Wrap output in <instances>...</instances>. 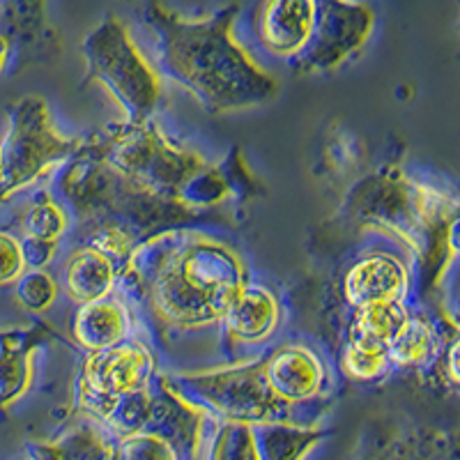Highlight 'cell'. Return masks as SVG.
Instances as JSON below:
<instances>
[{
  "instance_id": "cell-1",
  "label": "cell",
  "mask_w": 460,
  "mask_h": 460,
  "mask_svg": "<svg viewBox=\"0 0 460 460\" xmlns=\"http://www.w3.org/2000/svg\"><path fill=\"white\" fill-rule=\"evenodd\" d=\"M237 5L205 19H187L162 0H147L146 22L157 35L159 69L199 100L208 113L224 115L274 100L279 84L233 35Z\"/></svg>"
},
{
  "instance_id": "cell-2",
  "label": "cell",
  "mask_w": 460,
  "mask_h": 460,
  "mask_svg": "<svg viewBox=\"0 0 460 460\" xmlns=\"http://www.w3.org/2000/svg\"><path fill=\"white\" fill-rule=\"evenodd\" d=\"M118 281L146 297L159 320L199 330L221 323L246 272L230 246L191 230H168L134 249Z\"/></svg>"
},
{
  "instance_id": "cell-3",
  "label": "cell",
  "mask_w": 460,
  "mask_h": 460,
  "mask_svg": "<svg viewBox=\"0 0 460 460\" xmlns=\"http://www.w3.org/2000/svg\"><path fill=\"white\" fill-rule=\"evenodd\" d=\"M88 150L137 189L189 209L217 205L228 194L217 168H209L194 152L172 146L152 120L109 127L106 137Z\"/></svg>"
},
{
  "instance_id": "cell-4",
  "label": "cell",
  "mask_w": 460,
  "mask_h": 460,
  "mask_svg": "<svg viewBox=\"0 0 460 460\" xmlns=\"http://www.w3.org/2000/svg\"><path fill=\"white\" fill-rule=\"evenodd\" d=\"M168 387L189 405L233 424H295V408H288L272 394L262 373V357L244 364L212 371L162 373Z\"/></svg>"
},
{
  "instance_id": "cell-5",
  "label": "cell",
  "mask_w": 460,
  "mask_h": 460,
  "mask_svg": "<svg viewBox=\"0 0 460 460\" xmlns=\"http://www.w3.org/2000/svg\"><path fill=\"white\" fill-rule=\"evenodd\" d=\"M88 81H97L127 115L129 125L150 122L162 104V74L147 63L118 16H106L84 42Z\"/></svg>"
},
{
  "instance_id": "cell-6",
  "label": "cell",
  "mask_w": 460,
  "mask_h": 460,
  "mask_svg": "<svg viewBox=\"0 0 460 460\" xmlns=\"http://www.w3.org/2000/svg\"><path fill=\"white\" fill-rule=\"evenodd\" d=\"M84 143L63 138L51 125L47 102L28 94L10 113V129L3 138V180L0 199L35 182L63 159L74 157Z\"/></svg>"
},
{
  "instance_id": "cell-7",
  "label": "cell",
  "mask_w": 460,
  "mask_h": 460,
  "mask_svg": "<svg viewBox=\"0 0 460 460\" xmlns=\"http://www.w3.org/2000/svg\"><path fill=\"white\" fill-rule=\"evenodd\" d=\"M315 26L309 44L299 53V72H327L364 47L373 31V10L352 0H315Z\"/></svg>"
},
{
  "instance_id": "cell-8",
  "label": "cell",
  "mask_w": 460,
  "mask_h": 460,
  "mask_svg": "<svg viewBox=\"0 0 460 460\" xmlns=\"http://www.w3.org/2000/svg\"><path fill=\"white\" fill-rule=\"evenodd\" d=\"M155 377H157V364L147 345L127 339L106 350L88 352L79 385L102 396L120 398L147 392Z\"/></svg>"
},
{
  "instance_id": "cell-9",
  "label": "cell",
  "mask_w": 460,
  "mask_h": 460,
  "mask_svg": "<svg viewBox=\"0 0 460 460\" xmlns=\"http://www.w3.org/2000/svg\"><path fill=\"white\" fill-rule=\"evenodd\" d=\"M262 373L274 396L288 408H309L327 389V368L306 345L283 343L262 355Z\"/></svg>"
},
{
  "instance_id": "cell-10",
  "label": "cell",
  "mask_w": 460,
  "mask_h": 460,
  "mask_svg": "<svg viewBox=\"0 0 460 460\" xmlns=\"http://www.w3.org/2000/svg\"><path fill=\"white\" fill-rule=\"evenodd\" d=\"M315 12V0H262L258 40L274 56L297 58L314 35Z\"/></svg>"
},
{
  "instance_id": "cell-11",
  "label": "cell",
  "mask_w": 460,
  "mask_h": 460,
  "mask_svg": "<svg viewBox=\"0 0 460 460\" xmlns=\"http://www.w3.org/2000/svg\"><path fill=\"white\" fill-rule=\"evenodd\" d=\"M408 290V267L392 253H368L359 258L343 279V297L352 311L367 304L405 299Z\"/></svg>"
},
{
  "instance_id": "cell-12",
  "label": "cell",
  "mask_w": 460,
  "mask_h": 460,
  "mask_svg": "<svg viewBox=\"0 0 460 460\" xmlns=\"http://www.w3.org/2000/svg\"><path fill=\"white\" fill-rule=\"evenodd\" d=\"M279 302L272 290L258 283H244L221 318L226 336L242 345L265 343L279 327Z\"/></svg>"
},
{
  "instance_id": "cell-13",
  "label": "cell",
  "mask_w": 460,
  "mask_h": 460,
  "mask_svg": "<svg viewBox=\"0 0 460 460\" xmlns=\"http://www.w3.org/2000/svg\"><path fill=\"white\" fill-rule=\"evenodd\" d=\"M76 343L88 352H100L122 343L131 334V314L122 299L109 297L84 304L72 320Z\"/></svg>"
},
{
  "instance_id": "cell-14",
  "label": "cell",
  "mask_w": 460,
  "mask_h": 460,
  "mask_svg": "<svg viewBox=\"0 0 460 460\" xmlns=\"http://www.w3.org/2000/svg\"><path fill=\"white\" fill-rule=\"evenodd\" d=\"M115 281H118L115 262L93 246H79L69 256L63 272L65 293L79 306L109 297L113 293Z\"/></svg>"
},
{
  "instance_id": "cell-15",
  "label": "cell",
  "mask_w": 460,
  "mask_h": 460,
  "mask_svg": "<svg viewBox=\"0 0 460 460\" xmlns=\"http://www.w3.org/2000/svg\"><path fill=\"white\" fill-rule=\"evenodd\" d=\"M37 336V330L0 332V410L10 408L31 387Z\"/></svg>"
},
{
  "instance_id": "cell-16",
  "label": "cell",
  "mask_w": 460,
  "mask_h": 460,
  "mask_svg": "<svg viewBox=\"0 0 460 460\" xmlns=\"http://www.w3.org/2000/svg\"><path fill=\"white\" fill-rule=\"evenodd\" d=\"M445 343H439L435 324L424 314H410L396 339L389 343L387 357L392 367L424 368L430 361H438Z\"/></svg>"
},
{
  "instance_id": "cell-17",
  "label": "cell",
  "mask_w": 460,
  "mask_h": 460,
  "mask_svg": "<svg viewBox=\"0 0 460 460\" xmlns=\"http://www.w3.org/2000/svg\"><path fill=\"white\" fill-rule=\"evenodd\" d=\"M252 429L261 460H302L323 438L314 426L261 424Z\"/></svg>"
},
{
  "instance_id": "cell-18",
  "label": "cell",
  "mask_w": 460,
  "mask_h": 460,
  "mask_svg": "<svg viewBox=\"0 0 460 460\" xmlns=\"http://www.w3.org/2000/svg\"><path fill=\"white\" fill-rule=\"evenodd\" d=\"M410 306L405 299H392V302H377L359 306L352 314L350 323V336H359V339L373 341L385 348H389L398 332L402 330V324L410 318Z\"/></svg>"
},
{
  "instance_id": "cell-19",
  "label": "cell",
  "mask_w": 460,
  "mask_h": 460,
  "mask_svg": "<svg viewBox=\"0 0 460 460\" xmlns=\"http://www.w3.org/2000/svg\"><path fill=\"white\" fill-rule=\"evenodd\" d=\"M67 212L63 209V205L56 203L47 191H42L40 196H35V200L31 203V208L23 212L22 217V240H32V242H47V244H58L60 237L67 233L69 228Z\"/></svg>"
},
{
  "instance_id": "cell-20",
  "label": "cell",
  "mask_w": 460,
  "mask_h": 460,
  "mask_svg": "<svg viewBox=\"0 0 460 460\" xmlns=\"http://www.w3.org/2000/svg\"><path fill=\"white\" fill-rule=\"evenodd\" d=\"M389 357L387 348L373 341L350 336L345 345L343 355H341V368L348 377L359 382H371L382 377L389 371Z\"/></svg>"
},
{
  "instance_id": "cell-21",
  "label": "cell",
  "mask_w": 460,
  "mask_h": 460,
  "mask_svg": "<svg viewBox=\"0 0 460 460\" xmlns=\"http://www.w3.org/2000/svg\"><path fill=\"white\" fill-rule=\"evenodd\" d=\"M51 449L60 460H113V445L94 426H81Z\"/></svg>"
},
{
  "instance_id": "cell-22",
  "label": "cell",
  "mask_w": 460,
  "mask_h": 460,
  "mask_svg": "<svg viewBox=\"0 0 460 460\" xmlns=\"http://www.w3.org/2000/svg\"><path fill=\"white\" fill-rule=\"evenodd\" d=\"M208 460H261L252 426L224 421L212 442Z\"/></svg>"
},
{
  "instance_id": "cell-23",
  "label": "cell",
  "mask_w": 460,
  "mask_h": 460,
  "mask_svg": "<svg viewBox=\"0 0 460 460\" xmlns=\"http://www.w3.org/2000/svg\"><path fill=\"white\" fill-rule=\"evenodd\" d=\"M113 460H182L172 445L162 435L152 430H138V433L125 435L113 447Z\"/></svg>"
},
{
  "instance_id": "cell-24",
  "label": "cell",
  "mask_w": 460,
  "mask_h": 460,
  "mask_svg": "<svg viewBox=\"0 0 460 460\" xmlns=\"http://www.w3.org/2000/svg\"><path fill=\"white\" fill-rule=\"evenodd\" d=\"M58 283L44 270H26L16 281V297L31 314H42L53 304Z\"/></svg>"
},
{
  "instance_id": "cell-25",
  "label": "cell",
  "mask_w": 460,
  "mask_h": 460,
  "mask_svg": "<svg viewBox=\"0 0 460 460\" xmlns=\"http://www.w3.org/2000/svg\"><path fill=\"white\" fill-rule=\"evenodd\" d=\"M26 270L22 240L7 230H0V286L16 283Z\"/></svg>"
},
{
  "instance_id": "cell-26",
  "label": "cell",
  "mask_w": 460,
  "mask_h": 460,
  "mask_svg": "<svg viewBox=\"0 0 460 460\" xmlns=\"http://www.w3.org/2000/svg\"><path fill=\"white\" fill-rule=\"evenodd\" d=\"M12 51V40L7 35H0V74L7 67V60H10Z\"/></svg>"
},
{
  "instance_id": "cell-27",
  "label": "cell",
  "mask_w": 460,
  "mask_h": 460,
  "mask_svg": "<svg viewBox=\"0 0 460 460\" xmlns=\"http://www.w3.org/2000/svg\"><path fill=\"white\" fill-rule=\"evenodd\" d=\"M0 180H3V141H0Z\"/></svg>"
}]
</instances>
